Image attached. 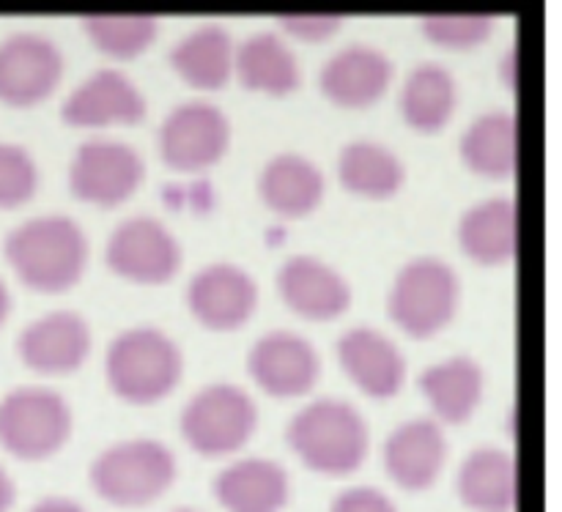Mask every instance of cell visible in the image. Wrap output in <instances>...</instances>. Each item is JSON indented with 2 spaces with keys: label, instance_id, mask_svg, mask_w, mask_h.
Masks as SVG:
<instances>
[{
  "label": "cell",
  "instance_id": "obj_1",
  "mask_svg": "<svg viewBox=\"0 0 562 512\" xmlns=\"http://www.w3.org/2000/svg\"><path fill=\"white\" fill-rule=\"evenodd\" d=\"M5 258L27 288L60 294L86 272L88 239L75 219L47 214L16 225L5 236Z\"/></svg>",
  "mask_w": 562,
  "mask_h": 512
},
{
  "label": "cell",
  "instance_id": "obj_2",
  "mask_svg": "<svg viewBox=\"0 0 562 512\" xmlns=\"http://www.w3.org/2000/svg\"><path fill=\"white\" fill-rule=\"evenodd\" d=\"M291 450L302 464L322 475H349L368 453V425L360 411L338 398L307 403L289 422Z\"/></svg>",
  "mask_w": 562,
  "mask_h": 512
},
{
  "label": "cell",
  "instance_id": "obj_3",
  "mask_svg": "<svg viewBox=\"0 0 562 512\" xmlns=\"http://www.w3.org/2000/svg\"><path fill=\"white\" fill-rule=\"evenodd\" d=\"M108 384L121 400L157 403L179 384L184 356L173 338L157 327H132L108 345Z\"/></svg>",
  "mask_w": 562,
  "mask_h": 512
},
{
  "label": "cell",
  "instance_id": "obj_4",
  "mask_svg": "<svg viewBox=\"0 0 562 512\" xmlns=\"http://www.w3.org/2000/svg\"><path fill=\"white\" fill-rule=\"evenodd\" d=\"M88 477L104 502L143 508L173 486L176 458L157 439H126L99 453Z\"/></svg>",
  "mask_w": 562,
  "mask_h": 512
},
{
  "label": "cell",
  "instance_id": "obj_5",
  "mask_svg": "<svg viewBox=\"0 0 562 512\" xmlns=\"http://www.w3.org/2000/svg\"><path fill=\"white\" fill-rule=\"evenodd\" d=\"M459 305V277L439 258H415L393 280L390 318L412 338H431L448 327Z\"/></svg>",
  "mask_w": 562,
  "mask_h": 512
},
{
  "label": "cell",
  "instance_id": "obj_6",
  "mask_svg": "<svg viewBox=\"0 0 562 512\" xmlns=\"http://www.w3.org/2000/svg\"><path fill=\"white\" fill-rule=\"evenodd\" d=\"M179 425L181 436L195 453L214 458L245 447L258 425V409L241 387L212 384L192 395Z\"/></svg>",
  "mask_w": 562,
  "mask_h": 512
},
{
  "label": "cell",
  "instance_id": "obj_7",
  "mask_svg": "<svg viewBox=\"0 0 562 512\" xmlns=\"http://www.w3.org/2000/svg\"><path fill=\"white\" fill-rule=\"evenodd\" d=\"M71 409L58 392L20 387L0 400V444L14 458L42 460L66 444Z\"/></svg>",
  "mask_w": 562,
  "mask_h": 512
},
{
  "label": "cell",
  "instance_id": "obj_8",
  "mask_svg": "<svg viewBox=\"0 0 562 512\" xmlns=\"http://www.w3.org/2000/svg\"><path fill=\"white\" fill-rule=\"evenodd\" d=\"M143 181V159L130 143L91 137L77 146L69 164V186L77 201L119 206Z\"/></svg>",
  "mask_w": 562,
  "mask_h": 512
},
{
  "label": "cell",
  "instance_id": "obj_9",
  "mask_svg": "<svg viewBox=\"0 0 562 512\" xmlns=\"http://www.w3.org/2000/svg\"><path fill=\"white\" fill-rule=\"evenodd\" d=\"M159 157L173 170L209 168L228 151L231 124L220 107L209 102H187L170 110L159 126Z\"/></svg>",
  "mask_w": 562,
  "mask_h": 512
},
{
  "label": "cell",
  "instance_id": "obj_10",
  "mask_svg": "<svg viewBox=\"0 0 562 512\" xmlns=\"http://www.w3.org/2000/svg\"><path fill=\"white\" fill-rule=\"evenodd\" d=\"M104 261L132 283L159 285L179 272L181 247L159 219L132 217L110 234Z\"/></svg>",
  "mask_w": 562,
  "mask_h": 512
},
{
  "label": "cell",
  "instance_id": "obj_11",
  "mask_svg": "<svg viewBox=\"0 0 562 512\" xmlns=\"http://www.w3.org/2000/svg\"><path fill=\"white\" fill-rule=\"evenodd\" d=\"M64 55L38 33H14L0 42V102L31 107L58 86Z\"/></svg>",
  "mask_w": 562,
  "mask_h": 512
},
{
  "label": "cell",
  "instance_id": "obj_12",
  "mask_svg": "<svg viewBox=\"0 0 562 512\" xmlns=\"http://www.w3.org/2000/svg\"><path fill=\"white\" fill-rule=\"evenodd\" d=\"M247 371L252 382L272 398H296L316 387L322 365L311 340L278 329L252 343L247 354Z\"/></svg>",
  "mask_w": 562,
  "mask_h": 512
},
{
  "label": "cell",
  "instance_id": "obj_13",
  "mask_svg": "<svg viewBox=\"0 0 562 512\" xmlns=\"http://www.w3.org/2000/svg\"><path fill=\"white\" fill-rule=\"evenodd\" d=\"M187 307L212 332H231L250 321L258 307V285L234 263H209L187 288Z\"/></svg>",
  "mask_w": 562,
  "mask_h": 512
},
{
  "label": "cell",
  "instance_id": "obj_14",
  "mask_svg": "<svg viewBox=\"0 0 562 512\" xmlns=\"http://www.w3.org/2000/svg\"><path fill=\"white\" fill-rule=\"evenodd\" d=\"M91 351V329L82 316L55 310L27 323L20 334V356L27 367L47 376L77 371Z\"/></svg>",
  "mask_w": 562,
  "mask_h": 512
},
{
  "label": "cell",
  "instance_id": "obj_15",
  "mask_svg": "<svg viewBox=\"0 0 562 512\" xmlns=\"http://www.w3.org/2000/svg\"><path fill=\"white\" fill-rule=\"evenodd\" d=\"M393 80V60L368 44H349L324 64L318 75L324 96L346 110L371 107Z\"/></svg>",
  "mask_w": 562,
  "mask_h": 512
},
{
  "label": "cell",
  "instance_id": "obj_16",
  "mask_svg": "<svg viewBox=\"0 0 562 512\" xmlns=\"http://www.w3.org/2000/svg\"><path fill=\"white\" fill-rule=\"evenodd\" d=\"M60 115L71 126L137 124L146 115V99L124 71L99 69L66 96Z\"/></svg>",
  "mask_w": 562,
  "mask_h": 512
},
{
  "label": "cell",
  "instance_id": "obj_17",
  "mask_svg": "<svg viewBox=\"0 0 562 512\" xmlns=\"http://www.w3.org/2000/svg\"><path fill=\"white\" fill-rule=\"evenodd\" d=\"M278 291L285 305L311 321H329L349 310L351 288L340 272L313 255H294L280 266Z\"/></svg>",
  "mask_w": 562,
  "mask_h": 512
},
{
  "label": "cell",
  "instance_id": "obj_18",
  "mask_svg": "<svg viewBox=\"0 0 562 512\" xmlns=\"http://www.w3.org/2000/svg\"><path fill=\"white\" fill-rule=\"evenodd\" d=\"M338 360L355 378L357 387L371 398H393L404 387L406 362L398 345L371 327H355L340 334Z\"/></svg>",
  "mask_w": 562,
  "mask_h": 512
},
{
  "label": "cell",
  "instance_id": "obj_19",
  "mask_svg": "<svg viewBox=\"0 0 562 512\" xmlns=\"http://www.w3.org/2000/svg\"><path fill=\"white\" fill-rule=\"evenodd\" d=\"M448 458V442L434 420H409L384 442V469L406 491H426L437 482Z\"/></svg>",
  "mask_w": 562,
  "mask_h": 512
},
{
  "label": "cell",
  "instance_id": "obj_20",
  "mask_svg": "<svg viewBox=\"0 0 562 512\" xmlns=\"http://www.w3.org/2000/svg\"><path fill=\"white\" fill-rule=\"evenodd\" d=\"M289 491V475L269 458L236 460L214 480V497L228 512H280Z\"/></svg>",
  "mask_w": 562,
  "mask_h": 512
},
{
  "label": "cell",
  "instance_id": "obj_21",
  "mask_svg": "<svg viewBox=\"0 0 562 512\" xmlns=\"http://www.w3.org/2000/svg\"><path fill=\"white\" fill-rule=\"evenodd\" d=\"M461 250L481 266H503L516 255V203L488 197L467 208L459 223Z\"/></svg>",
  "mask_w": 562,
  "mask_h": 512
},
{
  "label": "cell",
  "instance_id": "obj_22",
  "mask_svg": "<svg viewBox=\"0 0 562 512\" xmlns=\"http://www.w3.org/2000/svg\"><path fill=\"white\" fill-rule=\"evenodd\" d=\"M234 71L247 91H261L269 96L296 91L302 80L294 53L272 31L252 33L234 49Z\"/></svg>",
  "mask_w": 562,
  "mask_h": 512
},
{
  "label": "cell",
  "instance_id": "obj_23",
  "mask_svg": "<svg viewBox=\"0 0 562 512\" xmlns=\"http://www.w3.org/2000/svg\"><path fill=\"white\" fill-rule=\"evenodd\" d=\"M417 384L439 420L461 425L470 420L483 398V367L472 356H450L426 367Z\"/></svg>",
  "mask_w": 562,
  "mask_h": 512
},
{
  "label": "cell",
  "instance_id": "obj_24",
  "mask_svg": "<svg viewBox=\"0 0 562 512\" xmlns=\"http://www.w3.org/2000/svg\"><path fill=\"white\" fill-rule=\"evenodd\" d=\"M258 190L263 203L280 217H305L322 203L324 175L300 153H278L261 170Z\"/></svg>",
  "mask_w": 562,
  "mask_h": 512
},
{
  "label": "cell",
  "instance_id": "obj_25",
  "mask_svg": "<svg viewBox=\"0 0 562 512\" xmlns=\"http://www.w3.org/2000/svg\"><path fill=\"white\" fill-rule=\"evenodd\" d=\"M170 66L201 91H220L234 75V42L223 25H201L170 49Z\"/></svg>",
  "mask_w": 562,
  "mask_h": 512
},
{
  "label": "cell",
  "instance_id": "obj_26",
  "mask_svg": "<svg viewBox=\"0 0 562 512\" xmlns=\"http://www.w3.org/2000/svg\"><path fill=\"white\" fill-rule=\"evenodd\" d=\"M459 497L475 512H510L516 504V460L497 447L467 455L459 469Z\"/></svg>",
  "mask_w": 562,
  "mask_h": 512
},
{
  "label": "cell",
  "instance_id": "obj_27",
  "mask_svg": "<svg viewBox=\"0 0 562 512\" xmlns=\"http://www.w3.org/2000/svg\"><path fill=\"white\" fill-rule=\"evenodd\" d=\"M461 157L472 173L486 179H510L519 162V129L514 115L494 110L472 121L461 137Z\"/></svg>",
  "mask_w": 562,
  "mask_h": 512
},
{
  "label": "cell",
  "instance_id": "obj_28",
  "mask_svg": "<svg viewBox=\"0 0 562 512\" xmlns=\"http://www.w3.org/2000/svg\"><path fill=\"white\" fill-rule=\"evenodd\" d=\"M401 115L423 135L442 132L456 110V80L445 66L420 64L401 88Z\"/></svg>",
  "mask_w": 562,
  "mask_h": 512
},
{
  "label": "cell",
  "instance_id": "obj_29",
  "mask_svg": "<svg viewBox=\"0 0 562 512\" xmlns=\"http://www.w3.org/2000/svg\"><path fill=\"white\" fill-rule=\"evenodd\" d=\"M338 179L349 192L362 197H393L404 186V164L387 146L373 140H355L340 151Z\"/></svg>",
  "mask_w": 562,
  "mask_h": 512
},
{
  "label": "cell",
  "instance_id": "obj_30",
  "mask_svg": "<svg viewBox=\"0 0 562 512\" xmlns=\"http://www.w3.org/2000/svg\"><path fill=\"white\" fill-rule=\"evenodd\" d=\"M82 27L93 47L113 58H135L148 49L157 38V16L140 14V11H113V14H82Z\"/></svg>",
  "mask_w": 562,
  "mask_h": 512
},
{
  "label": "cell",
  "instance_id": "obj_31",
  "mask_svg": "<svg viewBox=\"0 0 562 512\" xmlns=\"http://www.w3.org/2000/svg\"><path fill=\"white\" fill-rule=\"evenodd\" d=\"M497 16L488 11H439V14H423L420 27L426 38L448 49L477 47L494 31Z\"/></svg>",
  "mask_w": 562,
  "mask_h": 512
},
{
  "label": "cell",
  "instance_id": "obj_32",
  "mask_svg": "<svg viewBox=\"0 0 562 512\" xmlns=\"http://www.w3.org/2000/svg\"><path fill=\"white\" fill-rule=\"evenodd\" d=\"M38 186V168L31 153L14 143H0V208L31 201Z\"/></svg>",
  "mask_w": 562,
  "mask_h": 512
},
{
  "label": "cell",
  "instance_id": "obj_33",
  "mask_svg": "<svg viewBox=\"0 0 562 512\" xmlns=\"http://www.w3.org/2000/svg\"><path fill=\"white\" fill-rule=\"evenodd\" d=\"M278 22L291 36L313 44L333 36L346 22V14H340V11H283V14H278Z\"/></svg>",
  "mask_w": 562,
  "mask_h": 512
},
{
  "label": "cell",
  "instance_id": "obj_34",
  "mask_svg": "<svg viewBox=\"0 0 562 512\" xmlns=\"http://www.w3.org/2000/svg\"><path fill=\"white\" fill-rule=\"evenodd\" d=\"M329 512H398L395 504L376 488H346L338 493Z\"/></svg>",
  "mask_w": 562,
  "mask_h": 512
},
{
  "label": "cell",
  "instance_id": "obj_35",
  "mask_svg": "<svg viewBox=\"0 0 562 512\" xmlns=\"http://www.w3.org/2000/svg\"><path fill=\"white\" fill-rule=\"evenodd\" d=\"M31 512H86V510H82L77 502H71V499L49 497V499H42L38 504H33Z\"/></svg>",
  "mask_w": 562,
  "mask_h": 512
},
{
  "label": "cell",
  "instance_id": "obj_36",
  "mask_svg": "<svg viewBox=\"0 0 562 512\" xmlns=\"http://www.w3.org/2000/svg\"><path fill=\"white\" fill-rule=\"evenodd\" d=\"M14 482H11V477L5 475V469L0 466V512H9L11 504H14Z\"/></svg>",
  "mask_w": 562,
  "mask_h": 512
},
{
  "label": "cell",
  "instance_id": "obj_37",
  "mask_svg": "<svg viewBox=\"0 0 562 512\" xmlns=\"http://www.w3.org/2000/svg\"><path fill=\"white\" fill-rule=\"evenodd\" d=\"M514 66H516V49H508L503 58V80L508 88H514Z\"/></svg>",
  "mask_w": 562,
  "mask_h": 512
},
{
  "label": "cell",
  "instance_id": "obj_38",
  "mask_svg": "<svg viewBox=\"0 0 562 512\" xmlns=\"http://www.w3.org/2000/svg\"><path fill=\"white\" fill-rule=\"evenodd\" d=\"M9 307H11L9 288H5V283H3V280H0V327H3L5 316H9Z\"/></svg>",
  "mask_w": 562,
  "mask_h": 512
},
{
  "label": "cell",
  "instance_id": "obj_39",
  "mask_svg": "<svg viewBox=\"0 0 562 512\" xmlns=\"http://www.w3.org/2000/svg\"><path fill=\"white\" fill-rule=\"evenodd\" d=\"M176 512H195V510H176Z\"/></svg>",
  "mask_w": 562,
  "mask_h": 512
}]
</instances>
